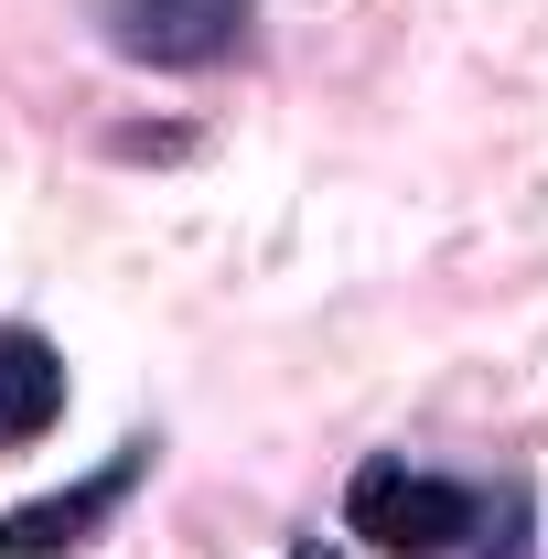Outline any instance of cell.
Wrapping results in <instances>:
<instances>
[{"mask_svg":"<svg viewBox=\"0 0 548 559\" xmlns=\"http://www.w3.org/2000/svg\"><path fill=\"white\" fill-rule=\"evenodd\" d=\"M248 0H130V44L162 55V66H215L237 44Z\"/></svg>","mask_w":548,"mask_h":559,"instance_id":"cell-3","label":"cell"},{"mask_svg":"<svg viewBox=\"0 0 548 559\" xmlns=\"http://www.w3.org/2000/svg\"><path fill=\"white\" fill-rule=\"evenodd\" d=\"M474 538H484V549H463V559H527V506H505L495 527L474 516Z\"/></svg>","mask_w":548,"mask_h":559,"instance_id":"cell-5","label":"cell"},{"mask_svg":"<svg viewBox=\"0 0 548 559\" xmlns=\"http://www.w3.org/2000/svg\"><path fill=\"white\" fill-rule=\"evenodd\" d=\"M130 485H140V441L108 463V474H86L75 495H33V506H11V516H0V559H65V549H86Z\"/></svg>","mask_w":548,"mask_h":559,"instance_id":"cell-2","label":"cell"},{"mask_svg":"<svg viewBox=\"0 0 548 559\" xmlns=\"http://www.w3.org/2000/svg\"><path fill=\"white\" fill-rule=\"evenodd\" d=\"M474 485H441V474H409V463H366L344 485V527L377 559H452L474 538Z\"/></svg>","mask_w":548,"mask_h":559,"instance_id":"cell-1","label":"cell"},{"mask_svg":"<svg viewBox=\"0 0 548 559\" xmlns=\"http://www.w3.org/2000/svg\"><path fill=\"white\" fill-rule=\"evenodd\" d=\"M65 409V355L44 334H0V441H44Z\"/></svg>","mask_w":548,"mask_h":559,"instance_id":"cell-4","label":"cell"}]
</instances>
